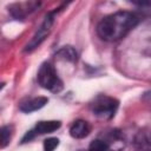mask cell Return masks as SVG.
Listing matches in <instances>:
<instances>
[{
  "mask_svg": "<svg viewBox=\"0 0 151 151\" xmlns=\"http://www.w3.org/2000/svg\"><path fill=\"white\" fill-rule=\"evenodd\" d=\"M11 139V127L4 126L1 129V147H5Z\"/></svg>",
  "mask_w": 151,
  "mask_h": 151,
  "instance_id": "30bf717a",
  "label": "cell"
},
{
  "mask_svg": "<svg viewBox=\"0 0 151 151\" xmlns=\"http://www.w3.org/2000/svg\"><path fill=\"white\" fill-rule=\"evenodd\" d=\"M87 151H109V144L105 140L96 139L90 144Z\"/></svg>",
  "mask_w": 151,
  "mask_h": 151,
  "instance_id": "9c48e42d",
  "label": "cell"
},
{
  "mask_svg": "<svg viewBox=\"0 0 151 151\" xmlns=\"http://www.w3.org/2000/svg\"><path fill=\"white\" fill-rule=\"evenodd\" d=\"M38 81L41 87L51 92H60L63 90V81L51 63H44L40 66L38 71Z\"/></svg>",
  "mask_w": 151,
  "mask_h": 151,
  "instance_id": "7a4b0ae2",
  "label": "cell"
},
{
  "mask_svg": "<svg viewBox=\"0 0 151 151\" xmlns=\"http://www.w3.org/2000/svg\"><path fill=\"white\" fill-rule=\"evenodd\" d=\"M58 55H59V58H61L64 60H68V61H74L77 59V52L70 46L61 48L58 52Z\"/></svg>",
  "mask_w": 151,
  "mask_h": 151,
  "instance_id": "ba28073f",
  "label": "cell"
},
{
  "mask_svg": "<svg viewBox=\"0 0 151 151\" xmlns=\"http://www.w3.org/2000/svg\"><path fill=\"white\" fill-rule=\"evenodd\" d=\"M144 53L147 55V57H150L151 58V40L147 42V45L145 46V48H144Z\"/></svg>",
  "mask_w": 151,
  "mask_h": 151,
  "instance_id": "7c38bea8",
  "label": "cell"
},
{
  "mask_svg": "<svg viewBox=\"0 0 151 151\" xmlns=\"http://www.w3.org/2000/svg\"><path fill=\"white\" fill-rule=\"evenodd\" d=\"M59 145V140L57 138H48L44 142V150L45 151H54V149Z\"/></svg>",
  "mask_w": 151,
  "mask_h": 151,
  "instance_id": "8fae6325",
  "label": "cell"
},
{
  "mask_svg": "<svg viewBox=\"0 0 151 151\" xmlns=\"http://www.w3.org/2000/svg\"><path fill=\"white\" fill-rule=\"evenodd\" d=\"M118 109V101L109 96L100 94L94 98V100L91 103V110L92 112L100 118L110 119L114 116L116 111Z\"/></svg>",
  "mask_w": 151,
  "mask_h": 151,
  "instance_id": "3957f363",
  "label": "cell"
},
{
  "mask_svg": "<svg viewBox=\"0 0 151 151\" xmlns=\"http://www.w3.org/2000/svg\"><path fill=\"white\" fill-rule=\"evenodd\" d=\"M53 21H54V17H53V13H48L46 17H45V20L42 21L41 26L39 27L38 32L35 33V35L33 37V39L31 40V42L27 45V51H31L35 47H38L41 41L47 37V34L50 33L51 31V27L53 25Z\"/></svg>",
  "mask_w": 151,
  "mask_h": 151,
  "instance_id": "277c9868",
  "label": "cell"
},
{
  "mask_svg": "<svg viewBox=\"0 0 151 151\" xmlns=\"http://www.w3.org/2000/svg\"><path fill=\"white\" fill-rule=\"evenodd\" d=\"M60 122L58 120H44V122H39L37 123V125L26 133L25 138H24V142H27V140H31L34 136L37 134H44V133H50V132H53L55 130H58L60 127Z\"/></svg>",
  "mask_w": 151,
  "mask_h": 151,
  "instance_id": "5b68a950",
  "label": "cell"
},
{
  "mask_svg": "<svg viewBox=\"0 0 151 151\" xmlns=\"http://www.w3.org/2000/svg\"><path fill=\"white\" fill-rule=\"evenodd\" d=\"M90 131H91L90 124L83 119H78V120L73 122V124L70 127V134L77 139L85 138L90 133Z\"/></svg>",
  "mask_w": 151,
  "mask_h": 151,
  "instance_id": "8992f818",
  "label": "cell"
},
{
  "mask_svg": "<svg viewBox=\"0 0 151 151\" xmlns=\"http://www.w3.org/2000/svg\"><path fill=\"white\" fill-rule=\"evenodd\" d=\"M138 24V17L127 11H119L105 17L97 27L98 35L105 41H117L124 38Z\"/></svg>",
  "mask_w": 151,
  "mask_h": 151,
  "instance_id": "6da1fadb",
  "label": "cell"
},
{
  "mask_svg": "<svg viewBox=\"0 0 151 151\" xmlns=\"http://www.w3.org/2000/svg\"><path fill=\"white\" fill-rule=\"evenodd\" d=\"M48 99L46 97H35V98H29L25 101H22L19 106V109L22 111V112H26V113H29V112H33V111H37L39 109H41L42 106H45L47 104Z\"/></svg>",
  "mask_w": 151,
  "mask_h": 151,
  "instance_id": "52a82bcc",
  "label": "cell"
}]
</instances>
